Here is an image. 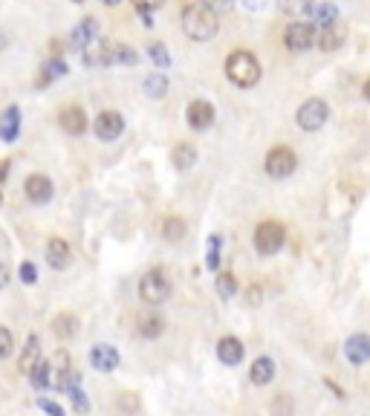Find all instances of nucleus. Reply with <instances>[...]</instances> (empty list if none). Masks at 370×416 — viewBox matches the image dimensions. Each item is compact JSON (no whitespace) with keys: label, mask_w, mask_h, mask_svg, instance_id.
<instances>
[{"label":"nucleus","mask_w":370,"mask_h":416,"mask_svg":"<svg viewBox=\"0 0 370 416\" xmlns=\"http://www.w3.org/2000/svg\"><path fill=\"white\" fill-rule=\"evenodd\" d=\"M182 32L191 41L205 44L220 32V15L211 6H205L203 0H191V4L182 9Z\"/></svg>","instance_id":"1"},{"label":"nucleus","mask_w":370,"mask_h":416,"mask_svg":"<svg viewBox=\"0 0 370 416\" xmlns=\"http://www.w3.org/2000/svg\"><path fill=\"white\" fill-rule=\"evenodd\" d=\"M261 76H263V70H261V61H258L255 52H249V49L229 52V58H226V78L234 87L249 90V87H255L261 81Z\"/></svg>","instance_id":"2"},{"label":"nucleus","mask_w":370,"mask_h":416,"mask_svg":"<svg viewBox=\"0 0 370 416\" xmlns=\"http://www.w3.org/2000/svg\"><path fill=\"white\" fill-rule=\"evenodd\" d=\"M139 298L148 307H160L171 298V280L162 269H150L139 278Z\"/></svg>","instance_id":"3"},{"label":"nucleus","mask_w":370,"mask_h":416,"mask_svg":"<svg viewBox=\"0 0 370 416\" xmlns=\"http://www.w3.org/2000/svg\"><path fill=\"white\" fill-rule=\"evenodd\" d=\"M255 249L258 254H263V258H272V254H278L284 249L287 243V229L281 226L278 220H263L258 222V229H255Z\"/></svg>","instance_id":"4"},{"label":"nucleus","mask_w":370,"mask_h":416,"mask_svg":"<svg viewBox=\"0 0 370 416\" xmlns=\"http://www.w3.org/2000/svg\"><path fill=\"white\" fill-rule=\"evenodd\" d=\"M263 168H266V174L272 179H290L295 174V168H298V156L287 145H275L263 159Z\"/></svg>","instance_id":"5"},{"label":"nucleus","mask_w":370,"mask_h":416,"mask_svg":"<svg viewBox=\"0 0 370 416\" xmlns=\"http://www.w3.org/2000/svg\"><path fill=\"white\" fill-rule=\"evenodd\" d=\"M327 119H330V105L324 99H318V95L316 99H306L295 113V124L306 133L321 131V127L327 124Z\"/></svg>","instance_id":"6"},{"label":"nucleus","mask_w":370,"mask_h":416,"mask_svg":"<svg viewBox=\"0 0 370 416\" xmlns=\"http://www.w3.org/2000/svg\"><path fill=\"white\" fill-rule=\"evenodd\" d=\"M316 23H310V20H292V23H287V29H284V44H287V49L290 52H306V49H313L316 47Z\"/></svg>","instance_id":"7"},{"label":"nucleus","mask_w":370,"mask_h":416,"mask_svg":"<svg viewBox=\"0 0 370 416\" xmlns=\"http://www.w3.org/2000/svg\"><path fill=\"white\" fill-rule=\"evenodd\" d=\"M92 133H96L102 142H116L121 133H125V116L119 110H102L96 119H92Z\"/></svg>","instance_id":"8"},{"label":"nucleus","mask_w":370,"mask_h":416,"mask_svg":"<svg viewBox=\"0 0 370 416\" xmlns=\"http://www.w3.org/2000/svg\"><path fill=\"white\" fill-rule=\"evenodd\" d=\"M23 194L32 206H47L52 200V194H55V185H52V179L47 174H29L23 179Z\"/></svg>","instance_id":"9"},{"label":"nucleus","mask_w":370,"mask_h":416,"mask_svg":"<svg viewBox=\"0 0 370 416\" xmlns=\"http://www.w3.org/2000/svg\"><path fill=\"white\" fill-rule=\"evenodd\" d=\"M214 105L211 102H205V99H194L191 105H189V110H185V121H189V127L191 131H197V133H203V131H208V127L214 124Z\"/></svg>","instance_id":"10"},{"label":"nucleus","mask_w":370,"mask_h":416,"mask_svg":"<svg viewBox=\"0 0 370 416\" xmlns=\"http://www.w3.org/2000/svg\"><path fill=\"white\" fill-rule=\"evenodd\" d=\"M347 41V26L342 20H335V23H327L318 29V35H316V44L321 52H335V49H342Z\"/></svg>","instance_id":"11"},{"label":"nucleus","mask_w":370,"mask_h":416,"mask_svg":"<svg viewBox=\"0 0 370 416\" xmlns=\"http://www.w3.org/2000/svg\"><path fill=\"white\" fill-rule=\"evenodd\" d=\"M58 124H61V131L64 133H70V136H81L84 131H87V113H84V107H78V105H67V107H61L58 110Z\"/></svg>","instance_id":"12"},{"label":"nucleus","mask_w":370,"mask_h":416,"mask_svg":"<svg viewBox=\"0 0 370 416\" xmlns=\"http://www.w3.org/2000/svg\"><path fill=\"white\" fill-rule=\"evenodd\" d=\"M96 38H99V20L92 18V15H87V18H81V20L76 23V29L70 32V47L78 49V52H84Z\"/></svg>","instance_id":"13"},{"label":"nucleus","mask_w":370,"mask_h":416,"mask_svg":"<svg viewBox=\"0 0 370 416\" xmlns=\"http://www.w3.org/2000/svg\"><path fill=\"white\" fill-rule=\"evenodd\" d=\"M47 263L55 272H64L73 263V249L64 237H49L47 240Z\"/></svg>","instance_id":"14"},{"label":"nucleus","mask_w":370,"mask_h":416,"mask_svg":"<svg viewBox=\"0 0 370 416\" xmlns=\"http://www.w3.org/2000/svg\"><path fill=\"white\" fill-rule=\"evenodd\" d=\"M121 356H119V350L113 344H92L90 350V364L92 370H99V373H113L119 367Z\"/></svg>","instance_id":"15"},{"label":"nucleus","mask_w":370,"mask_h":416,"mask_svg":"<svg viewBox=\"0 0 370 416\" xmlns=\"http://www.w3.org/2000/svg\"><path fill=\"white\" fill-rule=\"evenodd\" d=\"M345 359L353 364V367H362L370 362V335L364 333H356L345 341Z\"/></svg>","instance_id":"16"},{"label":"nucleus","mask_w":370,"mask_h":416,"mask_svg":"<svg viewBox=\"0 0 370 416\" xmlns=\"http://www.w3.org/2000/svg\"><path fill=\"white\" fill-rule=\"evenodd\" d=\"M243 356H246V347H243V341L237 335H223L217 341V359L226 367H237L243 362Z\"/></svg>","instance_id":"17"},{"label":"nucleus","mask_w":370,"mask_h":416,"mask_svg":"<svg viewBox=\"0 0 370 416\" xmlns=\"http://www.w3.org/2000/svg\"><path fill=\"white\" fill-rule=\"evenodd\" d=\"M20 136V107L9 105L4 113H0V142L12 145Z\"/></svg>","instance_id":"18"},{"label":"nucleus","mask_w":370,"mask_h":416,"mask_svg":"<svg viewBox=\"0 0 370 416\" xmlns=\"http://www.w3.org/2000/svg\"><path fill=\"white\" fill-rule=\"evenodd\" d=\"M81 61H84V67H110V41L105 38H96L84 52H81Z\"/></svg>","instance_id":"19"},{"label":"nucleus","mask_w":370,"mask_h":416,"mask_svg":"<svg viewBox=\"0 0 370 416\" xmlns=\"http://www.w3.org/2000/svg\"><path fill=\"white\" fill-rule=\"evenodd\" d=\"M44 359H41V338L32 333L26 338V347H23V353H20V359H18V367H20V373L23 376H29L38 364H41Z\"/></svg>","instance_id":"20"},{"label":"nucleus","mask_w":370,"mask_h":416,"mask_svg":"<svg viewBox=\"0 0 370 416\" xmlns=\"http://www.w3.org/2000/svg\"><path fill=\"white\" fill-rule=\"evenodd\" d=\"M275 373H278V364H275L269 356H261V359H255L252 367H249V381H252L255 388H266V385H272Z\"/></svg>","instance_id":"21"},{"label":"nucleus","mask_w":370,"mask_h":416,"mask_svg":"<svg viewBox=\"0 0 370 416\" xmlns=\"http://www.w3.org/2000/svg\"><path fill=\"white\" fill-rule=\"evenodd\" d=\"M70 70H67V61L61 58V55H52L44 67H41V73H38V81H35V87H49L52 81H58V78H64Z\"/></svg>","instance_id":"22"},{"label":"nucleus","mask_w":370,"mask_h":416,"mask_svg":"<svg viewBox=\"0 0 370 416\" xmlns=\"http://www.w3.org/2000/svg\"><path fill=\"white\" fill-rule=\"evenodd\" d=\"M171 162H174L177 171H191L197 165V148L191 142H179L171 153Z\"/></svg>","instance_id":"23"},{"label":"nucleus","mask_w":370,"mask_h":416,"mask_svg":"<svg viewBox=\"0 0 370 416\" xmlns=\"http://www.w3.org/2000/svg\"><path fill=\"white\" fill-rule=\"evenodd\" d=\"M52 333L61 338V341H70L78 335V318L73 312H61L52 318Z\"/></svg>","instance_id":"24"},{"label":"nucleus","mask_w":370,"mask_h":416,"mask_svg":"<svg viewBox=\"0 0 370 416\" xmlns=\"http://www.w3.org/2000/svg\"><path fill=\"white\" fill-rule=\"evenodd\" d=\"M162 333H165V321H162L160 315H145V318H139V324H136V335H139V338L157 341Z\"/></svg>","instance_id":"25"},{"label":"nucleus","mask_w":370,"mask_h":416,"mask_svg":"<svg viewBox=\"0 0 370 416\" xmlns=\"http://www.w3.org/2000/svg\"><path fill=\"white\" fill-rule=\"evenodd\" d=\"M142 90H145L148 99H165V95H168V78H165V73H160V70H157V73L145 76Z\"/></svg>","instance_id":"26"},{"label":"nucleus","mask_w":370,"mask_h":416,"mask_svg":"<svg viewBox=\"0 0 370 416\" xmlns=\"http://www.w3.org/2000/svg\"><path fill=\"white\" fill-rule=\"evenodd\" d=\"M313 0H278V9H281L284 15H290L292 20H301L304 15L313 12Z\"/></svg>","instance_id":"27"},{"label":"nucleus","mask_w":370,"mask_h":416,"mask_svg":"<svg viewBox=\"0 0 370 416\" xmlns=\"http://www.w3.org/2000/svg\"><path fill=\"white\" fill-rule=\"evenodd\" d=\"M113 64H125V67H133L139 64V52L128 44H110V67Z\"/></svg>","instance_id":"28"},{"label":"nucleus","mask_w":370,"mask_h":416,"mask_svg":"<svg viewBox=\"0 0 370 416\" xmlns=\"http://www.w3.org/2000/svg\"><path fill=\"white\" fill-rule=\"evenodd\" d=\"M185 232H189V226H185L182 217H165V220H162V240L179 243V240L185 237Z\"/></svg>","instance_id":"29"},{"label":"nucleus","mask_w":370,"mask_h":416,"mask_svg":"<svg viewBox=\"0 0 370 416\" xmlns=\"http://www.w3.org/2000/svg\"><path fill=\"white\" fill-rule=\"evenodd\" d=\"M269 413L272 416H295V399L287 393V391H281L272 402H269Z\"/></svg>","instance_id":"30"},{"label":"nucleus","mask_w":370,"mask_h":416,"mask_svg":"<svg viewBox=\"0 0 370 416\" xmlns=\"http://www.w3.org/2000/svg\"><path fill=\"white\" fill-rule=\"evenodd\" d=\"M148 55H150L153 67H157L160 73L171 67V55H168V47H165L162 41H153V44H148Z\"/></svg>","instance_id":"31"},{"label":"nucleus","mask_w":370,"mask_h":416,"mask_svg":"<svg viewBox=\"0 0 370 416\" xmlns=\"http://www.w3.org/2000/svg\"><path fill=\"white\" fill-rule=\"evenodd\" d=\"M214 283H217V295L223 301H232L237 295V278H234V272H220Z\"/></svg>","instance_id":"32"},{"label":"nucleus","mask_w":370,"mask_h":416,"mask_svg":"<svg viewBox=\"0 0 370 416\" xmlns=\"http://www.w3.org/2000/svg\"><path fill=\"white\" fill-rule=\"evenodd\" d=\"M220 234H211L208 237V251H205V266L211 269V272H217L220 269Z\"/></svg>","instance_id":"33"},{"label":"nucleus","mask_w":370,"mask_h":416,"mask_svg":"<svg viewBox=\"0 0 370 416\" xmlns=\"http://www.w3.org/2000/svg\"><path fill=\"white\" fill-rule=\"evenodd\" d=\"M49 376H52V367H49L47 362H41L32 373H29V381H32L35 391H47V388H49Z\"/></svg>","instance_id":"34"},{"label":"nucleus","mask_w":370,"mask_h":416,"mask_svg":"<svg viewBox=\"0 0 370 416\" xmlns=\"http://www.w3.org/2000/svg\"><path fill=\"white\" fill-rule=\"evenodd\" d=\"M313 18H316L318 26H327V23L338 20V9L333 4H318V6H313Z\"/></svg>","instance_id":"35"},{"label":"nucleus","mask_w":370,"mask_h":416,"mask_svg":"<svg viewBox=\"0 0 370 416\" xmlns=\"http://www.w3.org/2000/svg\"><path fill=\"white\" fill-rule=\"evenodd\" d=\"M18 278H20V283H26V286L38 283V266H35L32 261H23V263L18 266Z\"/></svg>","instance_id":"36"},{"label":"nucleus","mask_w":370,"mask_h":416,"mask_svg":"<svg viewBox=\"0 0 370 416\" xmlns=\"http://www.w3.org/2000/svg\"><path fill=\"white\" fill-rule=\"evenodd\" d=\"M12 350H15V335H12L6 327H0V362L9 359Z\"/></svg>","instance_id":"37"},{"label":"nucleus","mask_w":370,"mask_h":416,"mask_svg":"<svg viewBox=\"0 0 370 416\" xmlns=\"http://www.w3.org/2000/svg\"><path fill=\"white\" fill-rule=\"evenodd\" d=\"M131 4H133V9L139 15H153V12H157L165 4V0H131Z\"/></svg>","instance_id":"38"},{"label":"nucleus","mask_w":370,"mask_h":416,"mask_svg":"<svg viewBox=\"0 0 370 416\" xmlns=\"http://www.w3.org/2000/svg\"><path fill=\"white\" fill-rule=\"evenodd\" d=\"M203 4H205V6H211L217 15H226V12H232V9H234L237 0H203Z\"/></svg>","instance_id":"39"},{"label":"nucleus","mask_w":370,"mask_h":416,"mask_svg":"<svg viewBox=\"0 0 370 416\" xmlns=\"http://www.w3.org/2000/svg\"><path fill=\"white\" fill-rule=\"evenodd\" d=\"M38 408H41L44 413H49V416H64V408L55 405L52 399H38Z\"/></svg>","instance_id":"40"},{"label":"nucleus","mask_w":370,"mask_h":416,"mask_svg":"<svg viewBox=\"0 0 370 416\" xmlns=\"http://www.w3.org/2000/svg\"><path fill=\"white\" fill-rule=\"evenodd\" d=\"M246 301H249L252 307H258V304L263 301V286H255V283H252L249 290H246Z\"/></svg>","instance_id":"41"},{"label":"nucleus","mask_w":370,"mask_h":416,"mask_svg":"<svg viewBox=\"0 0 370 416\" xmlns=\"http://www.w3.org/2000/svg\"><path fill=\"white\" fill-rule=\"evenodd\" d=\"M240 4H243V9H249V12H261L269 0H240Z\"/></svg>","instance_id":"42"},{"label":"nucleus","mask_w":370,"mask_h":416,"mask_svg":"<svg viewBox=\"0 0 370 416\" xmlns=\"http://www.w3.org/2000/svg\"><path fill=\"white\" fill-rule=\"evenodd\" d=\"M9 280H12V272H9V266L6 263H0V292L9 286Z\"/></svg>","instance_id":"43"},{"label":"nucleus","mask_w":370,"mask_h":416,"mask_svg":"<svg viewBox=\"0 0 370 416\" xmlns=\"http://www.w3.org/2000/svg\"><path fill=\"white\" fill-rule=\"evenodd\" d=\"M6 47H9V35H6V32H4V29H0V52H4Z\"/></svg>","instance_id":"44"},{"label":"nucleus","mask_w":370,"mask_h":416,"mask_svg":"<svg viewBox=\"0 0 370 416\" xmlns=\"http://www.w3.org/2000/svg\"><path fill=\"white\" fill-rule=\"evenodd\" d=\"M6 168H9V159H4V162H0V182L6 179Z\"/></svg>","instance_id":"45"},{"label":"nucleus","mask_w":370,"mask_h":416,"mask_svg":"<svg viewBox=\"0 0 370 416\" xmlns=\"http://www.w3.org/2000/svg\"><path fill=\"white\" fill-rule=\"evenodd\" d=\"M362 95H364V102H370V78L364 81V87H362Z\"/></svg>","instance_id":"46"},{"label":"nucleus","mask_w":370,"mask_h":416,"mask_svg":"<svg viewBox=\"0 0 370 416\" xmlns=\"http://www.w3.org/2000/svg\"><path fill=\"white\" fill-rule=\"evenodd\" d=\"M102 4H105V6H119L121 0H102Z\"/></svg>","instance_id":"47"},{"label":"nucleus","mask_w":370,"mask_h":416,"mask_svg":"<svg viewBox=\"0 0 370 416\" xmlns=\"http://www.w3.org/2000/svg\"><path fill=\"white\" fill-rule=\"evenodd\" d=\"M73 4H84V0H73Z\"/></svg>","instance_id":"48"},{"label":"nucleus","mask_w":370,"mask_h":416,"mask_svg":"<svg viewBox=\"0 0 370 416\" xmlns=\"http://www.w3.org/2000/svg\"><path fill=\"white\" fill-rule=\"evenodd\" d=\"M0 203H4V197H0Z\"/></svg>","instance_id":"49"}]
</instances>
